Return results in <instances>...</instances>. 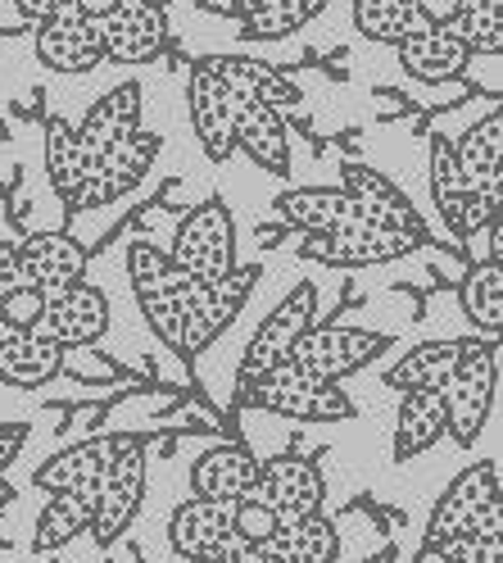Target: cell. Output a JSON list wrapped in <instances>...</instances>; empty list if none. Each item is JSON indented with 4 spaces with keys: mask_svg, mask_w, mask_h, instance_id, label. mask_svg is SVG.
<instances>
[{
    "mask_svg": "<svg viewBox=\"0 0 503 563\" xmlns=\"http://www.w3.org/2000/svg\"><path fill=\"white\" fill-rule=\"evenodd\" d=\"M32 55H37L55 74H91L96 64H104L100 51V27L82 14H59L51 23H37V37H32Z\"/></svg>",
    "mask_w": 503,
    "mask_h": 563,
    "instance_id": "obj_20",
    "label": "cell"
},
{
    "mask_svg": "<svg viewBox=\"0 0 503 563\" xmlns=\"http://www.w3.org/2000/svg\"><path fill=\"white\" fill-rule=\"evenodd\" d=\"M127 5H146V10H159V14H164V10L172 5V0H127Z\"/></svg>",
    "mask_w": 503,
    "mask_h": 563,
    "instance_id": "obj_49",
    "label": "cell"
},
{
    "mask_svg": "<svg viewBox=\"0 0 503 563\" xmlns=\"http://www.w3.org/2000/svg\"><path fill=\"white\" fill-rule=\"evenodd\" d=\"M445 437V400L440 391H413L400 400L394 413V464H409L417 454H426Z\"/></svg>",
    "mask_w": 503,
    "mask_h": 563,
    "instance_id": "obj_31",
    "label": "cell"
},
{
    "mask_svg": "<svg viewBox=\"0 0 503 563\" xmlns=\"http://www.w3.org/2000/svg\"><path fill=\"white\" fill-rule=\"evenodd\" d=\"M241 400L264 409V413H277V418H295V422H345V418H354V405L340 386L317 382L291 364H281L255 382H241Z\"/></svg>",
    "mask_w": 503,
    "mask_h": 563,
    "instance_id": "obj_4",
    "label": "cell"
},
{
    "mask_svg": "<svg viewBox=\"0 0 503 563\" xmlns=\"http://www.w3.org/2000/svg\"><path fill=\"white\" fill-rule=\"evenodd\" d=\"M390 345V336L381 332H368V328H309L304 341L295 345V355H291V368L317 377V382H332L340 386V377L358 373V368H368L381 350Z\"/></svg>",
    "mask_w": 503,
    "mask_h": 563,
    "instance_id": "obj_11",
    "label": "cell"
},
{
    "mask_svg": "<svg viewBox=\"0 0 503 563\" xmlns=\"http://www.w3.org/2000/svg\"><path fill=\"white\" fill-rule=\"evenodd\" d=\"M467 46V55H499L503 51V5L499 0H462V14L449 27Z\"/></svg>",
    "mask_w": 503,
    "mask_h": 563,
    "instance_id": "obj_38",
    "label": "cell"
},
{
    "mask_svg": "<svg viewBox=\"0 0 503 563\" xmlns=\"http://www.w3.org/2000/svg\"><path fill=\"white\" fill-rule=\"evenodd\" d=\"M91 514H96V490H64L51 496L37 514L32 527V550H64L68 541H78L82 532H91Z\"/></svg>",
    "mask_w": 503,
    "mask_h": 563,
    "instance_id": "obj_32",
    "label": "cell"
},
{
    "mask_svg": "<svg viewBox=\"0 0 503 563\" xmlns=\"http://www.w3.org/2000/svg\"><path fill=\"white\" fill-rule=\"evenodd\" d=\"M426 559L440 563H503V537H454L431 545Z\"/></svg>",
    "mask_w": 503,
    "mask_h": 563,
    "instance_id": "obj_39",
    "label": "cell"
},
{
    "mask_svg": "<svg viewBox=\"0 0 503 563\" xmlns=\"http://www.w3.org/2000/svg\"><path fill=\"white\" fill-rule=\"evenodd\" d=\"M417 251L413 241L394 236L385 228L372 223H349L340 232H322V236H304L300 255L313 264H327V268H372V264H394V260H409Z\"/></svg>",
    "mask_w": 503,
    "mask_h": 563,
    "instance_id": "obj_15",
    "label": "cell"
},
{
    "mask_svg": "<svg viewBox=\"0 0 503 563\" xmlns=\"http://www.w3.org/2000/svg\"><path fill=\"white\" fill-rule=\"evenodd\" d=\"M27 445V422H0V477L10 473V464Z\"/></svg>",
    "mask_w": 503,
    "mask_h": 563,
    "instance_id": "obj_44",
    "label": "cell"
},
{
    "mask_svg": "<svg viewBox=\"0 0 503 563\" xmlns=\"http://www.w3.org/2000/svg\"><path fill=\"white\" fill-rule=\"evenodd\" d=\"M340 191L354 200L358 209V223H372V228H385L394 236H404L413 245H426L431 232L422 223V214L413 209V200L394 187L385 173H377L372 164H345L340 168Z\"/></svg>",
    "mask_w": 503,
    "mask_h": 563,
    "instance_id": "obj_10",
    "label": "cell"
},
{
    "mask_svg": "<svg viewBox=\"0 0 503 563\" xmlns=\"http://www.w3.org/2000/svg\"><path fill=\"white\" fill-rule=\"evenodd\" d=\"M141 104H146V96H141V82H119L114 91H104L91 104V110L74 123L78 136H82V146L91 151V159L104 155V151H114L119 141H127V136L141 132Z\"/></svg>",
    "mask_w": 503,
    "mask_h": 563,
    "instance_id": "obj_26",
    "label": "cell"
},
{
    "mask_svg": "<svg viewBox=\"0 0 503 563\" xmlns=\"http://www.w3.org/2000/svg\"><path fill=\"white\" fill-rule=\"evenodd\" d=\"M264 0H200V14H227V19H245L255 14Z\"/></svg>",
    "mask_w": 503,
    "mask_h": 563,
    "instance_id": "obj_46",
    "label": "cell"
},
{
    "mask_svg": "<svg viewBox=\"0 0 503 563\" xmlns=\"http://www.w3.org/2000/svg\"><path fill=\"white\" fill-rule=\"evenodd\" d=\"M96 27H100L104 59H114V64H150L168 46V19L146 5H127V0Z\"/></svg>",
    "mask_w": 503,
    "mask_h": 563,
    "instance_id": "obj_19",
    "label": "cell"
},
{
    "mask_svg": "<svg viewBox=\"0 0 503 563\" xmlns=\"http://www.w3.org/2000/svg\"><path fill=\"white\" fill-rule=\"evenodd\" d=\"M14 251H19V287L42 291L46 300H59L64 291L87 282L91 251L68 232H27Z\"/></svg>",
    "mask_w": 503,
    "mask_h": 563,
    "instance_id": "obj_9",
    "label": "cell"
},
{
    "mask_svg": "<svg viewBox=\"0 0 503 563\" xmlns=\"http://www.w3.org/2000/svg\"><path fill=\"white\" fill-rule=\"evenodd\" d=\"M277 527H281V518H277L268 505H259V500H241V505L232 509V537H236V541L268 545Z\"/></svg>",
    "mask_w": 503,
    "mask_h": 563,
    "instance_id": "obj_41",
    "label": "cell"
},
{
    "mask_svg": "<svg viewBox=\"0 0 503 563\" xmlns=\"http://www.w3.org/2000/svg\"><path fill=\"white\" fill-rule=\"evenodd\" d=\"M431 200H436L445 228L472 245L477 232H490L499 223V209H490L472 187L462 183L458 159H454V141L449 136H431Z\"/></svg>",
    "mask_w": 503,
    "mask_h": 563,
    "instance_id": "obj_13",
    "label": "cell"
},
{
    "mask_svg": "<svg viewBox=\"0 0 503 563\" xmlns=\"http://www.w3.org/2000/svg\"><path fill=\"white\" fill-rule=\"evenodd\" d=\"M213 78H219L232 96H249V100H259L268 104V110L277 114H291L295 104H300V87L291 78H281L272 64L255 59V55H209L200 59Z\"/></svg>",
    "mask_w": 503,
    "mask_h": 563,
    "instance_id": "obj_23",
    "label": "cell"
},
{
    "mask_svg": "<svg viewBox=\"0 0 503 563\" xmlns=\"http://www.w3.org/2000/svg\"><path fill=\"white\" fill-rule=\"evenodd\" d=\"M64 373V350L42 332H10L0 341V382L19 391H37Z\"/></svg>",
    "mask_w": 503,
    "mask_h": 563,
    "instance_id": "obj_30",
    "label": "cell"
},
{
    "mask_svg": "<svg viewBox=\"0 0 503 563\" xmlns=\"http://www.w3.org/2000/svg\"><path fill=\"white\" fill-rule=\"evenodd\" d=\"M259 486V460L245 445H213L204 450L195 468H191V490L195 500H213V505H241L255 496Z\"/></svg>",
    "mask_w": 503,
    "mask_h": 563,
    "instance_id": "obj_22",
    "label": "cell"
},
{
    "mask_svg": "<svg viewBox=\"0 0 503 563\" xmlns=\"http://www.w3.org/2000/svg\"><path fill=\"white\" fill-rule=\"evenodd\" d=\"M5 141H10V128H5V119H0V146H5Z\"/></svg>",
    "mask_w": 503,
    "mask_h": 563,
    "instance_id": "obj_52",
    "label": "cell"
},
{
    "mask_svg": "<svg viewBox=\"0 0 503 563\" xmlns=\"http://www.w3.org/2000/svg\"><path fill=\"white\" fill-rule=\"evenodd\" d=\"M232 128H236V151H245L259 168L277 173V178L291 173V136H286V114L268 110V104L249 100V96H232Z\"/></svg>",
    "mask_w": 503,
    "mask_h": 563,
    "instance_id": "obj_21",
    "label": "cell"
},
{
    "mask_svg": "<svg viewBox=\"0 0 503 563\" xmlns=\"http://www.w3.org/2000/svg\"><path fill=\"white\" fill-rule=\"evenodd\" d=\"M259 282V264H236L219 282H191L187 287V336H182V360H195L200 350H209L232 323L241 305L249 300Z\"/></svg>",
    "mask_w": 503,
    "mask_h": 563,
    "instance_id": "obj_6",
    "label": "cell"
},
{
    "mask_svg": "<svg viewBox=\"0 0 503 563\" xmlns=\"http://www.w3.org/2000/svg\"><path fill=\"white\" fill-rule=\"evenodd\" d=\"M78 0H14V14L27 19V23H51L59 14H68Z\"/></svg>",
    "mask_w": 503,
    "mask_h": 563,
    "instance_id": "obj_43",
    "label": "cell"
},
{
    "mask_svg": "<svg viewBox=\"0 0 503 563\" xmlns=\"http://www.w3.org/2000/svg\"><path fill=\"white\" fill-rule=\"evenodd\" d=\"M499 386V345L490 341H458V364L445 382V437H454L462 450H472L485 432V418Z\"/></svg>",
    "mask_w": 503,
    "mask_h": 563,
    "instance_id": "obj_2",
    "label": "cell"
},
{
    "mask_svg": "<svg viewBox=\"0 0 503 563\" xmlns=\"http://www.w3.org/2000/svg\"><path fill=\"white\" fill-rule=\"evenodd\" d=\"M454 159H458L462 183L472 187L490 209H499V196H503V114L490 110L454 146Z\"/></svg>",
    "mask_w": 503,
    "mask_h": 563,
    "instance_id": "obj_24",
    "label": "cell"
},
{
    "mask_svg": "<svg viewBox=\"0 0 503 563\" xmlns=\"http://www.w3.org/2000/svg\"><path fill=\"white\" fill-rule=\"evenodd\" d=\"M136 437H91V441H78L32 473V486L46 490V496H64V490H96L100 477L114 468V460L132 445Z\"/></svg>",
    "mask_w": 503,
    "mask_h": 563,
    "instance_id": "obj_16",
    "label": "cell"
},
{
    "mask_svg": "<svg viewBox=\"0 0 503 563\" xmlns=\"http://www.w3.org/2000/svg\"><path fill=\"white\" fill-rule=\"evenodd\" d=\"M327 0H264L255 14L241 19V37L245 42H281L295 27H304Z\"/></svg>",
    "mask_w": 503,
    "mask_h": 563,
    "instance_id": "obj_37",
    "label": "cell"
},
{
    "mask_svg": "<svg viewBox=\"0 0 503 563\" xmlns=\"http://www.w3.org/2000/svg\"><path fill=\"white\" fill-rule=\"evenodd\" d=\"M213 563H277V559H272L264 545H249V541H236V537H232L227 550L213 559Z\"/></svg>",
    "mask_w": 503,
    "mask_h": 563,
    "instance_id": "obj_45",
    "label": "cell"
},
{
    "mask_svg": "<svg viewBox=\"0 0 503 563\" xmlns=\"http://www.w3.org/2000/svg\"><path fill=\"white\" fill-rule=\"evenodd\" d=\"M114 323V309H110V296H104L100 287H91V282H82V287L64 291L59 300L46 305V319H42V336H51L64 355L68 350H82V345H96L104 341V332H110Z\"/></svg>",
    "mask_w": 503,
    "mask_h": 563,
    "instance_id": "obj_17",
    "label": "cell"
},
{
    "mask_svg": "<svg viewBox=\"0 0 503 563\" xmlns=\"http://www.w3.org/2000/svg\"><path fill=\"white\" fill-rule=\"evenodd\" d=\"M46 296L32 291V287H14L5 300H0V323H5L10 332H37L42 319H46Z\"/></svg>",
    "mask_w": 503,
    "mask_h": 563,
    "instance_id": "obj_40",
    "label": "cell"
},
{
    "mask_svg": "<svg viewBox=\"0 0 503 563\" xmlns=\"http://www.w3.org/2000/svg\"><path fill=\"white\" fill-rule=\"evenodd\" d=\"M42 155H46V178H51V191L59 196L64 214H78V196H82V183H87V168H91V151L82 146L78 128L51 114L46 119V141H42Z\"/></svg>",
    "mask_w": 503,
    "mask_h": 563,
    "instance_id": "obj_27",
    "label": "cell"
},
{
    "mask_svg": "<svg viewBox=\"0 0 503 563\" xmlns=\"http://www.w3.org/2000/svg\"><path fill=\"white\" fill-rule=\"evenodd\" d=\"M354 27L381 46H400L417 37V32H426L417 0H354Z\"/></svg>",
    "mask_w": 503,
    "mask_h": 563,
    "instance_id": "obj_36",
    "label": "cell"
},
{
    "mask_svg": "<svg viewBox=\"0 0 503 563\" xmlns=\"http://www.w3.org/2000/svg\"><path fill=\"white\" fill-rule=\"evenodd\" d=\"M394 55H400L404 74L413 82H426V87L454 82V78L467 74V64H472V55H467V46L454 37V32H436V27H426V32H417V37L400 42Z\"/></svg>",
    "mask_w": 503,
    "mask_h": 563,
    "instance_id": "obj_29",
    "label": "cell"
},
{
    "mask_svg": "<svg viewBox=\"0 0 503 563\" xmlns=\"http://www.w3.org/2000/svg\"><path fill=\"white\" fill-rule=\"evenodd\" d=\"M5 336H10V328H5V323H0V341H5Z\"/></svg>",
    "mask_w": 503,
    "mask_h": 563,
    "instance_id": "obj_53",
    "label": "cell"
},
{
    "mask_svg": "<svg viewBox=\"0 0 503 563\" xmlns=\"http://www.w3.org/2000/svg\"><path fill=\"white\" fill-rule=\"evenodd\" d=\"M232 509L236 505H213V500H187L168 522L172 550L191 563H213L232 541Z\"/></svg>",
    "mask_w": 503,
    "mask_h": 563,
    "instance_id": "obj_25",
    "label": "cell"
},
{
    "mask_svg": "<svg viewBox=\"0 0 503 563\" xmlns=\"http://www.w3.org/2000/svg\"><path fill=\"white\" fill-rule=\"evenodd\" d=\"M264 550L277 563H336L340 559V537H336V527L317 514V518L281 522Z\"/></svg>",
    "mask_w": 503,
    "mask_h": 563,
    "instance_id": "obj_33",
    "label": "cell"
},
{
    "mask_svg": "<svg viewBox=\"0 0 503 563\" xmlns=\"http://www.w3.org/2000/svg\"><path fill=\"white\" fill-rule=\"evenodd\" d=\"M462 313H467V323H472L481 332V341H499V328H503V268L499 260H481L472 273L462 277Z\"/></svg>",
    "mask_w": 503,
    "mask_h": 563,
    "instance_id": "obj_35",
    "label": "cell"
},
{
    "mask_svg": "<svg viewBox=\"0 0 503 563\" xmlns=\"http://www.w3.org/2000/svg\"><path fill=\"white\" fill-rule=\"evenodd\" d=\"M249 500L268 505L281 522L317 518L322 505H327V477H322V468L309 454H277V460L259 464V486Z\"/></svg>",
    "mask_w": 503,
    "mask_h": 563,
    "instance_id": "obj_14",
    "label": "cell"
},
{
    "mask_svg": "<svg viewBox=\"0 0 503 563\" xmlns=\"http://www.w3.org/2000/svg\"><path fill=\"white\" fill-rule=\"evenodd\" d=\"M364 563H394V550H381V554H368Z\"/></svg>",
    "mask_w": 503,
    "mask_h": 563,
    "instance_id": "obj_51",
    "label": "cell"
},
{
    "mask_svg": "<svg viewBox=\"0 0 503 563\" xmlns=\"http://www.w3.org/2000/svg\"><path fill=\"white\" fill-rule=\"evenodd\" d=\"M168 260L191 282H219L236 268V219L223 200H200L172 232Z\"/></svg>",
    "mask_w": 503,
    "mask_h": 563,
    "instance_id": "obj_5",
    "label": "cell"
},
{
    "mask_svg": "<svg viewBox=\"0 0 503 563\" xmlns=\"http://www.w3.org/2000/svg\"><path fill=\"white\" fill-rule=\"evenodd\" d=\"M19 287V251L10 241H0V300Z\"/></svg>",
    "mask_w": 503,
    "mask_h": 563,
    "instance_id": "obj_47",
    "label": "cell"
},
{
    "mask_svg": "<svg viewBox=\"0 0 503 563\" xmlns=\"http://www.w3.org/2000/svg\"><path fill=\"white\" fill-rule=\"evenodd\" d=\"M454 537H503V505H499V464L481 460L462 468L449 490L436 500L426 522V550Z\"/></svg>",
    "mask_w": 503,
    "mask_h": 563,
    "instance_id": "obj_1",
    "label": "cell"
},
{
    "mask_svg": "<svg viewBox=\"0 0 503 563\" xmlns=\"http://www.w3.org/2000/svg\"><path fill=\"white\" fill-rule=\"evenodd\" d=\"M187 114L200 136V146L213 164H223L236 155V128H232V96L227 87L209 74L204 64H195L187 74Z\"/></svg>",
    "mask_w": 503,
    "mask_h": 563,
    "instance_id": "obj_18",
    "label": "cell"
},
{
    "mask_svg": "<svg viewBox=\"0 0 503 563\" xmlns=\"http://www.w3.org/2000/svg\"><path fill=\"white\" fill-rule=\"evenodd\" d=\"M454 364H458V341H422V345H413L409 355L385 373V386H394V391H404V396H413V391H445Z\"/></svg>",
    "mask_w": 503,
    "mask_h": 563,
    "instance_id": "obj_34",
    "label": "cell"
},
{
    "mask_svg": "<svg viewBox=\"0 0 503 563\" xmlns=\"http://www.w3.org/2000/svg\"><path fill=\"white\" fill-rule=\"evenodd\" d=\"M313 313H317V287L313 282H300V287L259 323V332L249 336L245 360H241V382H255V377H264L281 364H291L295 345L313 328Z\"/></svg>",
    "mask_w": 503,
    "mask_h": 563,
    "instance_id": "obj_7",
    "label": "cell"
},
{
    "mask_svg": "<svg viewBox=\"0 0 503 563\" xmlns=\"http://www.w3.org/2000/svg\"><path fill=\"white\" fill-rule=\"evenodd\" d=\"M119 5H123V0H78V5H74V14H82V19L100 23V19H110Z\"/></svg>",
    "mask_w": 503,
    "mask_h": 563,
    "instance_id": "obj_48",
    "label": "cell"
},
{
    "mask_svg": "<svg viewBox=\"0 0 503 563\" xmlns=\"http://www.w3.org/2000/svg\"><path fill=\"white\" fill-rule=\"evenodd\" d=\"M127 277H132L136 305H141V313H146V323L155 328V336L172 350V355H182L191 277L168 260V251H155V245H146V241L127 251Z\"/></svg>",
    "mask_w": 503,
    "mask_h": 563,
    "instance_id": "obj_3",
    "label": "cell"
},
{
    "mask_svg": "<svg viewBox=\"0 0 503 563\" xmlns=\"http://www.w3.org/2000/svg\"><path fill=\"white\" fill-rule=\"evenodd\" d=\"M277 219L286 228H300L309 236L322 232H340L349 223H358V209L340 187H295V191H281L277 196Z\"/></svg>",
    "mask_w": 503,
    "mask_h": 563,
    "instance_id": "obj_28",
    "label": "cell"
},
{
    "mask_svg": "<svg viewBox=\"0 0 503 563\" xmlns=\"http://www.w3.org/2000/svg\"><path fill=\"white\" fill-rule=\"evenodd\" d=\"M146 482H150V468H146V441H132L114 468L100 477L96 486V514H91V541L100 550H110L127 527L132 518L141 514V500H146Z\"/></svg>",
    "mask_w": 503,
    "mask_h": 563,
    "instance_id": "obj_8",
    "label": "cell"
},
{
    "mask_svg": "<svg viewBox=\"0 0 503 563\" xmlns=\"http://www.w3.org/2000/svg\"><path fill=\"white\" fill-rule=\"evenodd\" d=\"M417 14L426 27H436V32H449L462 14V0H417Z\"/></svg>",
    "mask_w": 503,
    "mask_h": 563,
    "instance_id": "obj_42",
    "label": "cell"
},
{
    "mask_svg": "<svg viewBox=\"0 0 503 563\" xmlns=\"http://www.w3.org/2000/svg\"><path fill=\"white\" fill-rule=\"evenodd\" d=\"M5 505H14V486H10L5 477H0V509H5Z\"/></svg>",
    "mask_w": 503,
    "mask_h": 563,
    "instance_id": "obj_50",
    "label": "cell"
},
{
    "mask_svg": "<svg viewBox=\"0 0 503 563\" xmlns=\"http://www.w3.org/2000/svg\"><path fill=\"white\" fill-rule=\"evenodd\" d=\"M159 151H164V136L150 132V128H141L136 136L119 141L114 151L96 155L91 168H87L82 196H78V214H82V209H104V205L123 200L127 191H136L141 178L150 173V164L159 159Z\"/></svg>",
    "mask_w": 503,
    "mask_h": 563,
    "instance_id": "obj_12",
    "label": "cell"
}]
</instances>
